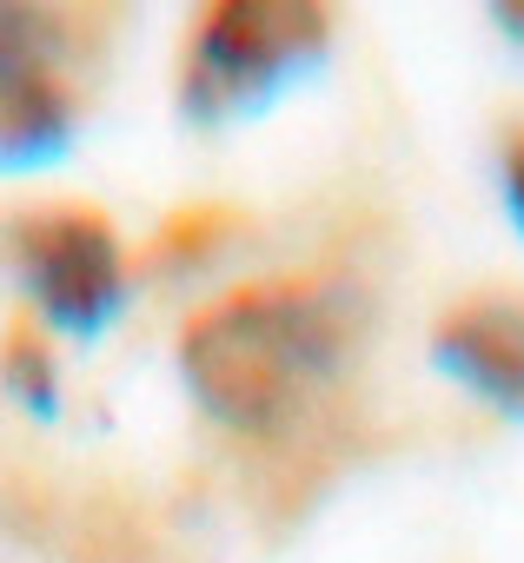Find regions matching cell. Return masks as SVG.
<instances>
[{"instance_id":"3957f363","label":"cell","mask_w":524,"mask_h":563,"mask_svg":"<svg viewBox=\"0 0 524 563\" xmlns=\"http://www.w3.org/2000/svg\"><path fill=\"white\" fill-rule=\"evenodd\" d=\"M8 258L21 292L67 339H100L127 306V258L100 212H80V206L34 212L8 232Z\"/></svg>"},{"instance_id":"6da1fadb","label":"cell","mask_w":524,"mask_h":563,"mask_svg":"<svg viewBox=\"0 0 524 563\" xmlns=\"http://www.w3.org/2000/svg\"><path fill=\"white\" fill-rule=\"evenodd\" d=\"M352 286L286 278V286H239L199 306L179 332V378L212 424L239 438H273L352 365Z\"/></svg>"},{"instance_id":"7a4b0ae2","label":"cell","mask_w":524,"mask_h":563,"mask_svg":"<svg viewBox=\"0 0 524 563\" xmlns=\"http://www.w3.org/2000/svg\"><path fill=\"white\" fill-rule=\"evenodd\" d=\"M332 47V14L306 0H219L199 14L179 67V113L193 126H232L273 107Z\"/></svg>"},{"instance_id":"8992f818","label":"cell","mask_w":524,"mask_h":563,"mask_svg":"<svg viewBox=\"0 0 524 563\" xmlns=\"http://www.w3.org/2000/svg\"><path fill=\"white\" fill-rule=\"evenodd\" d=\"M8 385H14V391H21V405H28V411H41V418L61 405V378H54V358H47V352H41L28 332L8 345Z\"/></svg>"},{"instance_id":"5b68a950","label":"cell","mask_w":524,"mask_h":563,"mask_svg":"<svg viewBox=\"0 0 524 563\" xmlns=\"http://www.w3.org/2000/svg\"><path fill=\"white\" fill-rule=\"evenodd\" d=\"M432 365L471 391L478 405L524 418V306L517 299H471L458 306L438 339H432Z\"/></svg>"},{"instance_id":"277c9868","label":"cell","mask_w":524,"mask_h":563,"mask_svg":"<svg viewBox=\"0 0 524 563\" xmlns=\"http://www.w3.org/2000/svg\"><path fill=\"white\" fill-rule=\"evenodd\" d=\"M74 146V87L61 34L41 14L0 8V173L54 166Z\"/></svg>"},{"instance_id":"52a82bcc","label":"cell","mask_w":524,"mask_h":563,"mask_svg":"<svg viewBox=\"0 0 524 563\" xmlns=\"http://www.w3.org/2000/svg\"><path fill=\"white\" fill-rule=\"evenodd\" d=\"M504 206H511V225L524 232V133L504 146Z\"/></svg>"}]
</instances>
